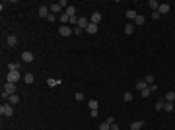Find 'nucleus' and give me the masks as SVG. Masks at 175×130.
<instances>
[{
	"label": "nucleus",
	"instance_id": "obj_1",
	"mask_svg": "<svg viewBox=\"0 0 175 130\" xmlns=\"http://www.w3.org/2000/svg\"><path fill=\"white\" fill-rule=\"evenodd\" d=\"M14 93H16V84L6 82V84H4V89H2V99H4V101H8L10 95H14Z\"/></svg>",
	"mask_w": 175,
	"mask_h": 130
},
{
	"label": "nucleus",
	"instance_id": "obj_2",
	"mask_svg": "<svg viewBox=\"0 0 175 130\" xmlns=\"http://www.w3.org/2000/svg\"><path fill=\"white\" fill-rule=\"evenodd\" d=\"M0 115H4V117H12L14 115V105H10V103H2V107H0Z\"/></svg>",
	"mask_w": 175,
	"mask_h": 130
},
{
	"label": "nucleus",
	"instance_id": "obj_3",
	"mask_svg": "<svg viewBox=\"0 0 175 130\" xmlns=\"http://www.w3.org/2000/svg\"><path fill=\"white\" fill-rule=\"evenodd\" d=\"M20 80H23L20 72H8V76H6V82H10V84H18Z\"/></svg>",
	"mask_w": 175,
	"mask_h": 130
},
{
	"label": "nucleus",
	"instance_id": "obj_4",
	"mask_svg": "<svg viewBox=\"0 0 175 130\" xmlns=\"http://www.w3.org/2000/svg\"><path fill=\"white\" fill-rule=\"evenodd\" d=\"M58 33H60L62 37H70V35L74 33V29H70L68 25H60V27H58Z\"/></svg>",
	"mask_w": 175,
	"mask_h": 130
},
{
	"label": "nucleus",
	"instance_id": "obj_5",
	"mask_svg": "<svg viewBox=\"0 0 175 130\" xmlns=\"http://www.w3.org/2000/svg\"><path fill=\"white\" fill-rule=\"evenodd\" d=\"M33 58H35V56H33V53H29V51H23L22 53V60L23 62H33Z\"/></svg>",
	"mask_w": 175,
	"mask_h": 130
},
{
	"label": "nucleus",
	"instance_id": "obj_6",
	"mask_svg": "<svg viewBox=\"0 0 175 130\" xmlns=\"http://www.w3.org/2000/svg\"><path fill=\"white\" fill-rule=\"evenodd\" d=\"M88 25H89V20H88V18H84V16H82V18L78 20V27L86 31V27H88Z\"/></svg>",
	"mask_w": 175,
	"mask_h": 130
},
{
	"label": "nucleus",
	"instance_id": "obj_7",
	"mask_svg": "<svg viewBox=\"0 0 175 130\" xmlns=\"http://www.w3.org/2000/svg\"><path fill=\"white\" fill-rule=\"evenodd\" d=\"M169 10H171V6H169L167 2H164V4H160V8H158V12H160V16H162V14H169Z\"/></svg>",
	"mask_w": 175,
	"mask_h": 130
},
{
	"label": "nucleus",
	"instance_id": "obj_8",
	"mask_svg": "<svg viewBox=\"0 0 175 130\" xmlns=\"http://www.w3.org/2000/svg\"><path fill=\"white\" fill-rule=\"evenodd\" d=\"M49 14H51L49 6H39V18H49Z\"/></svg>",
	"mask_w": 175,
	"mask_h": 130
},
{
	"label": "nucleus",
	"instance_id": "obj_9",
	"mask_svg": "<svg viewBox=\"0 0 175 130\" xmlns=\"http://www.w3.org/2000/svg\"><path fill=\"white\" fill-rule=\"evenodd\" d=\"M136 18H138V12L136 10H127V20L129 22H134Z\"/></svg>",
	"mask_w": 175,
	"mask_h": 130
},
{
	"label": "nucleus",
	"instance_id": "obj_10",
	"mask_svg": "<svg viewBox=\"0 0 175 130\" xmlns=\"http://www.w3.org/2000/svg\"><path fill=\"white\" fill-rule=\"evenodd\" d=\"M89 22L95 23V25H99V22H101V14H99V12H93V14H91V18H89Z\"/></svg>",
	"mask_w": 175,
	"mask_h": 130
},
{
	"label": "nucleus",
	"instance_id": "obj_11",
	"mask_svg": "<svg viewBox=\"0 0 175 130\" xmlns=\"http://www.w3.org/2000/svg\"><path fill=\"white\" fill-rule=\"evenodd\" d=\"M58 22H62V25H68V23H70V16H68L66 12H62V14L58 16Z\"/></svg>",
	"mask_w": 175,
	"mask_h": 130
},
{
	"label": "nucleus",
	"instance_id": "obj_12",
	"mask_svg": "<svg viewBox=\"0 0 175 130\" xmlns=\"http://www.w3.org/2000/svg\"><path fill=\"white\" fill-rule=\"evenodd\" d=\"M49 10H51V14H58V12L62 10V6H60V4H58V2H55V4H51V6H49Z\"/></svg>",
	"mask_w": 175,
	"mask_h": 130
},
{
	"label": "nucleus",
	"instance_id": "obj_13",
	"mask_svg": "<svg viewBox=\"0 0 175 130\" xmlns=\"http://www.w3.org/2000/svg\"><path fill=\"white\" fill-rule=\"evenodd\" d=\"M86 33H89V35H95V33H97V25L89 22V25L86 27Z\"/></svg>",
	"mask_w": 175,
	"mask_h": 130
},
{
	"label": "nucleus",
	"instance_id": "obj_14",
	"mask_svg": "<svg viewBox=\"0 0 175 130\" xmlns=\"http://www.w3.org/2000/svg\"><path fill=\"white\" fill-rule=\"evenodd\" d=\"M6 43H8V47H16L18 37H16V35H8V37H6Z\"/></svg>",
	"mask_w": 175,
	"mask_h": 130
},
{
	"label": "nucleus",
	"instance_id": "obj_15",
	"mask_svg": "<svg viewBox=\"0 0 175 130\" xmlns=\"http://www.w3.org/2000/svg\"><path fill=\"white\" fill-rule=\"evenodd\" d=\"M88 107H89V111H97L99 103L95 101V99H89V101H88Z\"/></svg>",
	"mask_w": 175,
	"mask_h": 130
},
{
	"label": "nucleus",
	"instance_id": "obj_16",
	"mask_svg": "<svg viewBox=\"0 0 175 130\" xmlns=\"http://www.w3.org/2000/svg\"><path fill=\"white\" fill-rule=\"evenodd\" d=\"M125 33H127V35H132V33H134V23L132 22H129L125 25Z\"/></svg>",
	"mask_w": 175,
	"mask_h": 130
},
{
	"label": "nucleus",
	"instance_id": "obj_17",
	"mask_svg": "<svg viewBox=\"0 0 175 130\" xmlns=\"http://www.w3.org/2000/svg\"><path fill=\"white\" fill-rule=\"evenodd\" d=\"M47 84H49V87H56V86H60L62 82H60V80H55V78H49Z\"/></svg>",
	"mask_w": 175,
	"mask_h": 130
},
{
	"label": "nucleus",
	"instance_id": "obj_18",
	"mask_svg": "<svg viewBox=\"0 0 175 130\" xmlns=\"http://www.w3.org/2000/svg\"><path fill=\"white\" fill-rule=\"evenodd\" d=\"M6 103H10V105H16V103H20V95H18V93H14V95H10V99H8Z\"/></svg>",
	"mask_w": 175,
	"mask_h": 130
},
{
	"label": "nucleus",
	"instance_id": "obj_19",
	"mask_svg": "<svg viewBox=\"0 0 175 130\" xmlns=\"http://www.w3.org/2000/svg\"><path fill=\"white\" fill-rule=\"evenodd\" d=\"M8 72H20V64L18 62H10L8 64Z\"/></svg>",
	"mask_w": 175,
	"mask_h": 130
},
{
	"label": "nucleus",
	"instance_id": "obj_20",
	"mask_svg": "<svg viewBox=\"0 0 175 130\" xmlns=\"http://www.w3.org/2000/svg\"><path fill=\"white\" fill-rule=\"evenodd\" d=\"M142 126H144V120H136V122L131 124V130H140Z\"/></svg>",
	"mask_w": 175,
	"mask_h": 130
},
{
	"label": "nucleus",
	"instance_id": "obj_21",
	"mask_svg": "<svg viewBox=\"0 0 175 130\" xmlns=\"http://www.w3.org/2000/svg\"><path fill=\"white\" fill-rule=\"evenodd\" d=\"M164 99H165V101H169V103H173V101H175V91H167Z\"/></svg>",
	"mask_w": 175,
	"mask_h": 130
},
{
	"label": "nucleus",
	"instance_id": "obj_22",
	"mask_svg": "<svg viewBox=\"0 0 175 130\" xmlns=\"http://www.w3.org/2000/svg\"><path fill=\"white\" fill-rule=\"evenodd\" d=\"M134 87H136V89H140V91H142L144 87H148V84H146V82H144V80H140V82H136V84H134Z\"/></svg>",
	"mask_w": 175,
	"mask_h": 130
},
{
	"label": "nucleus",
	"instance_id": "obj_23",
	"mask_svg": "<svg viewBox=\"0 0 175 130\" xmlns=\"http://www.w3.org/2000/svg\"><path fill=\"white\" fill-rule=\"evenodd\" d=\"M64 12L68 14V16H70V18H74V16H76V8H74V6H68Z\"/></svg>",
	"mask_w": 175,
	"mask_h": 130
},
{
	"label": "nucleus",
	"instance_id": "obj_24",
	"mask_svg": "<svg viewBox=\"0 0 175 130\" xmlns=\"http://www.w3.org/2000/svg\"><path fill=\"white\" fill-rule=\"evenodd\" d=\"M148 6H150V8H152L154 12H158V8H160V4H158L156 0H150V2H148Z\"/></svg>",
	"mask_w": 175,
	"mask_h": 130
},
{
	"label": "nucleus",
	"instance_id": "obj_25",
	"mask_svg": "<svg viewBox=\"0 0 175 130\" xmlns=\"http://www.w3.org/2000/svg\"><path fill=\"white\" fill-rule=\"evenodd\" d=\"M164 107H165V99H160V101L156 103V109H158V111H164Z\"/></svg>",
	"mask_w": 175,
	"mask_h": 130
},
{
	"label": "nucleus",
	"instance_id": "obj_26",
	"mask_svg": "<svg viewBox=\"0 0 175 130\" xmlns=\"http://www.w3.org/2000/svg\"><path fill=\"white\" fill-rule=\"evenodd\" d=\"M144 22H146V18H144V16H140V14H138V18L134 20V23H136V25H144Z\"/></svg>",
	"mask_w": 175,
	"mask_h": 130
},
{
	"label": "nucleus",
	"instance_id": "obj_27",
	"mask_svg": "<svg viewBox=\"0 0 175 130\" xmlns=\"http://www.w3.org/2000/svg\"><path fill=\"white\" fill-rule=\"evenodd\" d=\"M33 80H35L33 74H25V76H23V82H25V84H33Z\"/></svg>",
	"mask_w": 175,
	"mask_h": 130
},
{
	"label": "nucleus",
	"instance_id": "obj_28",
	"mask_svg": "<svg viewBox=\"0 0 175 130\" xmlns=\"http://www.w3.org/2000/svg\"><path fill=\"white\" fill-rule=\"evenodd\" d=\"M165 113H171L173 111V103H169V101H165V107H164Z\"/></svg>",
	"mask_w": 175,
	"mask_h": 130
},
{
	"label": "nucleus",
	"instance_id": "obj_29",
	"mask_svg": "<svg viewBox=\"0 0 175 130\" xmlns=\"http://www.w3.org/2000/svg\"><path fill=\"white\" fill-rule=\"evenodd\" d=\"M144 82H146L148 86H152V84H154V76H152V74H148V76L144 78Z\"/></svg>",
	"mask_w": 175,
	"mask_h": 130
},
{
	"label": "nucleus",
	"instance_id": "obj_30",
	"mask_svg": "<svg viewBox=\"0 0 175 130\" xmlns=\"http://www.w3.org/2000/svg\"><path fill=\"white\" fill-rule=\"evenodd\" d=\"M123 99H125L127 103H129V101H132V93H131V91H125V95H123Z\"/></svg>",
	"mask_w": 175,
	"mask_h": 130
},
{
	"label": "nucleus",
	"instance_id": "obj_31",
	"mask_svg": "<svg viewBox=\"0 0 175 130\" xmlns=\"http://www.w3.org/2000/svg\"><path fill=\"white\" fill-rule=\"evenodd\" d=\"M99 130H111V126L107 122H101V124H99Z\"/></svg>",
	"mask_w": 175,
	"mask_h": 130
},
{
	"label": "nucleus",
	"instance_id": "obj_32",
	"mask_svg": "<svg viewBox=\"0 0 175 130\" xmlns=\"http://www.w3.org/2000/svg\"><path fill=\"white\" fill-rule=\"evenodd\" d=\"M74 99H76V101H84V93H76V95H74Z\"/></svg>",
	"mask_w": 175,
	"mask_h": 130
},
{
	"label": "nucleus",
	"instance_id": "obj_33",
	"mask_svg": "<svg viewBox=\"0 0 175 130\" xmlns=\"http://www.w3.org/2000/svg\"><path fill=\"white\" fill-rule=\"evenodd\" d=\"M47 22H56V16H55V14H49V18H47Z\"/></svg>",
	"mask_w": 175,
	"mask_h": 130
},
{
	"label": "nucleus",
	"instance_id": "obj_34",
	"mask_svg": "<svg viewBox=\"0 0 175 130\" xmlns=\"http://www.w3.org/2000/svg\"><path fill=\"white\" fill-rule=\"evenodd\" d=\"M105 122H107V124H109V126H111V124L115 122V119H113V117H107V120H105Z\"/></svg>",
	"mask_w": 175,
	"mask_h": 130
},
{
	"label": "nucleus",
	"instance_id": "obj_35",
	"mask_svg": "<svg viewBox=\"0 0 175 130\" xmlns=\"http://www.w3.org/2000/svg\"><path fill=\"white\" fill-rule=\"evenodd\" d=\"M80 33H82V29H80V27L76 25V27H74V35H80Z\"/></svg>",
	"mask_w": 175,
	"mask_h": 130
},
{
	"label": "nucleus",
	"instance_id": "obj_36",
	"mask_svg": "<svg viewBox=\"0 0 175 130\" xmlns=\"http://www.w3.org/2000/svg\"><path fill=\"white\" fill-rule=\"evenodd\" d=\"M111 130H119V124H117V122H113V124H111Z\"/></svg>",
	"mask_w": 175,
	"mask_h": 130
}]
</instances>
